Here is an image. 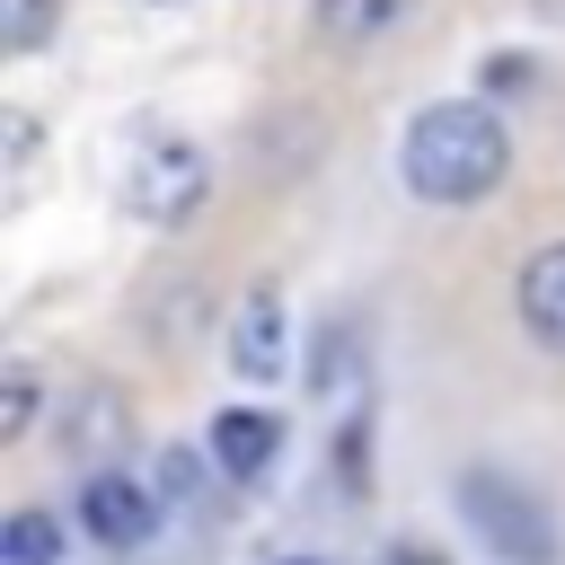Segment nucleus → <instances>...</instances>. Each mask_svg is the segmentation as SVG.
Returning <instances> with one entry per match:
<instances>
[{
    "label": "nucleus",
    "instance_id": "obj_7",
    "mask_svg": "<svg viewBox=\"0 0 565 565\" xmlns=\"http://www.w3.org/2000/svg\"><path fill=\"white\" fill-rule=\"evenodd\" d=\"M203 450H212L221 477L256 486V477L282 459V415H265V406H221V415L203 424Z\"/></svg>",
    "mask_w": 565,
    "mask_h": 565
},
{
    "label": "nucleus",
    "instance_id": "obj_16",
    "mask_svg": "<svg viewBox=\"0 0 565 565\" xmlns=\"http://www.w3.org/2000/svg\"><path fill=\"white\" fill-rule=\"evenodd\" d=\"M282 565H309V556H282Z\"/></svg>",
    "mask_w": 565,
    "mask_h": 565
},
{
    "label": "nucleus",
    "instance_id": "obj_4",
    "mask_svg": "<svg viewBox=\"0 0 565 565\" xmlns=\"http://www.w3.org/2000/svg\"><path fill=\"white\" fill-rule=\"evenodd\" d=\"M71 512H79V530H88L97 547H141V539L159 530V494H150L132 468H88V486L71 494Z\"/></svg>",
    "mask_w": 565,
    "mask_h": 565
},
{
    "label": "nucleus",
    "instance_id": "obj_15",
    "mask_svg": "<svg viewBox=\"0 0 565 565\" xmlns=\"http://www.w3.org/2000/svg\"><path fill=\"white\" fill-rule=\"evenodd\" d=\"M388 565H450V556H433V547H397Z\"/></svg>",
    "mask_w": 565,
    "mask_h": 565
},
{
    "label": "nucleus",
    "instance_id": "obj_6",
    "mask_svg": "<svg viewBox=\"0 0 565 565\" xmlns=\"http://www.w3.org/2000/svg\"><path fill=\"white\" fill-rule=\"evenodd\" d=\"M512 318H521V335H530L539 353L565 362V238H547V247L521 256V274H512Z\"/></svg>",
    "mask_w": 565,
    "mask_h": 565
},
{
    "label": "nucleus",
    "instance_id": "obj_5",
    "mask_svg": "<svg viewBox=\"0 0 565 565\" xmlns=\"http://www.w3.org/2000/svg\"><path fill=\"white\" fill-rule=\"evenodd\" d=\"M230 371L256 380V388L291 371V318H282V291H274V282H256V291L238 300V318H230Z\"/></svg>",
    "mask_w": 565,
    "mask_h": 565
},
{
    "label": "nucleus",
    "instance_id": "obj_14",
    "mask_svg": "<svg viewBox=\"0 0 565 565\" xmlns=\"http://www.w3.org/2000/svg\"><path fill=\"white\" fill-rule=\"evenodd\" d=\"M26 159H35V115L9 106V168H26Z\"/></svg>",
    "mask_w": 565,
    "mask_h": 565
},
{
    "label": "nucleus",
    "instance_id": "obj_10",
    "mask_svg": "<svg viewBox=\"0 0 565 565\" xmlns=\"http://www.w3.org/2000/svg\"><path fill=\"white\" fill-rule=\"evenodd\" d=\"M62 521L53 512H9L0 521V565H62Z\"/></svg>",
    "mask_w": 565,
    "mask_h": 565
},
{
    "label": "nucleus",
    "instance_id": "obj_12",
    "mask_svg": "<svg viewBox=\"0 0 565 565\" xmlns=\"http://www.w3.org/2000/svg\"><path fill=\"white\" fill-rule=\"evenodd\" d=\"M35 362H9V388H0V441H26L35 433Z\"/></svg>",
    "mask_w": 565,
    "mask_h": 565
},
{
    "label": "nucleus",
    "instance_id": "obj_17",
    "mask_svg": "<svg viewBox=\"0 0 565 565\" xmlns=\"http://www.w3.org/2000/svg\"><path fill=\"white\" fill-rule=\"evenodd\" d=\"M150 9H177V0H150Z\"/></svg>",
    "mask_w": 565,
    "mask_h": 565
},
{
    "label": "nucleus",
    "instance_id": "obj_1",
    "mask_svg": "<svg viewBox=\"0 0 565 565\" xmlns=\"http://www.w3.org/2000/svg\"><path fill=\"white\" fill-rule=\"evenodd\" d=\"M512 177V124L486 106V97H441L406 124L397 141V185L433 212H459V203H486L494 185Z\"/></svg>",
    "mask_w": 565,
    "mask_h": 565
},
{
    "label": "nucleus",
    "instance_id": "obj_2",
    "mask_svg": "<svg viewBox=\"0 0 565 565\" xmlns=\"http://www.w3.org/2000/svg\"><path fill=\"white\" fill-rule=\"evenodd\" d=\"M459 512L494 547V565H556V521H547V503L530 486H512L494 468H468L459 477Z\"/></svg>",
    "mask_w": 565,
    "mask_h": 565
},
{
    "label": "nucleus",
    "instance_id": "obj_11",
    "mask_svg": "<svg viewBox=\"0 0 565 565\" xmlns=\"http://www.w3.org/2000/svg\"><path fill=\"white\" fill-rule=\"evenodd\" d=\"M53 18H62V0H0V53H35L53 35Z\"/></svg>",
    "mask_w": 565,
    "mask_h": 565
},
{
    "label": "nucleus",
    "instance_id": "obj_8",
    "mask_svg": "<svg viewBox=\"0 0 565 565\" xmlns=\"http://www.w3.org/2000/svg\"><path fill=\"white\" fill-rule=\"evenodd\" d=\"M415 9H424V0H309V18H318L327 44H380V35H397Z\"/></svg>",
    "mask_w": 565,
    "mask_h": 565
},
{
    "label": "nucleus",
    "instance_id": "obj_9",
    "mask_svg": "<svg viewBox=\"0 0 565 565\" xmlns=\"http://www.w3.org/2000/svg\"><path fill=\"white\" fill-rule=\"evenodd\" d=\"M62 441H71L79 459H106V450L124 441V397H115V388H88V397L62 415Z\"/></svg>",
    "mask_w": 565,
    "mask_h": 565
},
{
    "label": "nucleus",
    "instance_id": "obj_13",
    "mask_svg": "<svg viewBox=\"0 0 565 565\" xmlns=\"http://www.w3.org/2000/svg\"><path fill=\"white\" fill-rule=\"evenodd\" d=\"M477 79H486V97H521L530 88V53H486Z\"/></svg>",
    "mask_w": 565,
    "mask_h": 565
},
{
    "label": "nucleus",
    "instance_id": "obj_3",
    "mask_svg": "<svg viewBox=\"0 0 565 565\" xmlns=\"http://www.w3.org/2000/svg\"><path fill=\"white\" fill-rule=\"evenodd\" d=\"M203 194H212V159H203V141H185V132L141 141V150H132V168H124V212H132V221H150V230L194 221V212H203Z\"/></svg>",
    "mask_w": 565,
    "mask_h": 565
}]
</instances>
